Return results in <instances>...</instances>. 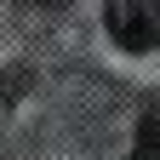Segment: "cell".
<instances>
[{
    "label": "cell",
    "instance_id": "cell-2",
    "mask_svg": "<svg viewBox=\"0 0 160 160\" xmlns=\"http://www.w3.org/2000/svg\"><path fill=\"white\" fill-rule=\"evenodd\" d=\"M132 160H160V109L149 103L137 114V137H132Z\"/></svg>",
    "mask_w": 160,
    "mask_h": 160
},
{
    "label": "cell",
    "instance_id": "cell-3",
    "mask_svg": "<svg viewBox=\"0 0 160 160\" xmlns=\"http://www.w3.org/2000/svg\"><path fill=\"white\" fill-rule=\"evenodd\" d=\"M17 6H46V12H63L69 0H17Z\"/></svg>",
    "mask_w": 160,
    "mask_h": 160
},
{
    "label": "cell",
    "instance_id": "cell-1",
    "mask_svg": "<svg viewBox=\"0 0 160 160\" xmlns=\"http://www.w3.org/2000/svg\"><path fill=\"white\" fill-rule=\"evenodd\" d=\"M103 23L109 40H120L126 52H154V0H109Z\"/></svg>",
    "mask_w": 160,
    "mask_h": 160
}]
</instances>
